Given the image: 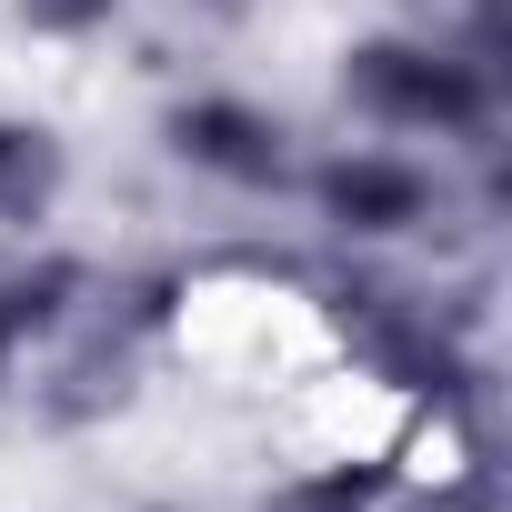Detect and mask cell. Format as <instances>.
I'll use <instances>...</instances> for the list:
<instances>
[{"instance_id":"52a82bcc","label":"cell","mask_w":512,"mask_h":512,"mask_svg":"<svg viewBox=\"0 0 512 512\" xmlns=\"http://www.w3.org/2000/svg\"><path fill=\"white\" fill-rule=\"evenodd\" d=\"M111 11H121V0H21V21H31V31H61V41H71V31H101Z\"/></svg>"},{"instance_id":"277c9868","label":"cell","mask_w":512,"mask_h":512,"mask_svg":"<svg viewBox=\"0 0 512 512\" xmlns=\"http://www.w3.org/2000/svg\"><path fill=\"white\" fill-rule=\"evenodd\" d=\"M61 141L41 131V121H0V221L11 231H31V221H51V201H61Z\"/></svg>"},{"instance_id":"3957f363","label":"cell","mask_w":512,"mask_h":512,"mask_svg":"<svg viewBox=\"0 0 512 512\" xmlns=\"http://www.w3.org/2000/svg\"><path fill=\"white\" fill-rule=\"evenodd\" d=\"M171 151L231 191H282L292 181V131L251 101H181L171 111Z\"/></svg>"},{"instance_id":"8992f818","label":"cell","mask_w":512,"mask_h":512,"mask_svg":"<svg viewBox=\"0 0 512 512\" xmlns=\"http://www.w3.org/2000/svg\"><path fill=\"white\" fill-rule=\"evenodd\" d=\"M71 292H81V272H71V262H41V272H11V282H0V322H11V332L31 342V332H51V322L71 312Z\"/></svg>"},{"instance_id":"5b68a950","label":"cell","mask_w":512,"mask_h":512,"mask_svg":"<svg viewBox=\"0 0 512 512\" xmlns=\"http://www.w3.org/2000/svg\"><path fill=\"white\" fill-rule=\"evenodd\" d=\"M392 502V462H322L302 482H282L262 512H382Z\"/></svg>"},{"instance_id":"7a4b0ae2","label":"cell","mask_w":512,"mask_h":512,"mask_svg":"<svg viewBox=\"0 0 512 512\" xmlns=\"http://www.w3.org/2000/svg\"><path fill=\"white\" fill-rule=\"evenodd\" d=\"M312 191H322V221L352 231V241H402V231H422L442 211L432 171L402 161V151H342V161H322Z\"/></svg>"},{"instance_id":"ba28073f","label":"cell","mask_w":512,"mask_h":512,"mask_svg":"<svg viewBox=\"0 0 512 512\" xmlns=\"http://www.w3.org/2000/svg\"><path fill=\"white\" fill-rule=\"evenodd\" d=\"M11 352H21V332H11V322H0V382H11Z\"/></svg>"},{"instance_id":"6da1fadb","label":"cell","mask_w":512,"mask_h":512,"mask_svg":"<svg viewBox=\"0 0 512 512\" xmlns=\"http://www.w3.org/2000/svg\"><path fill=\"white\" fill-rule=\"evenodd\" d=\"M342 101L382 131H432V141H472L492 121V71L442 51V41H352L342 51Z\"/></svg>"}]
</instances>
